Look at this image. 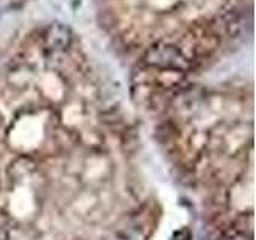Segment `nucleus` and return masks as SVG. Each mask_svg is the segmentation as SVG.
Listing matches in <instances>:
<instances>
[{"label":"nucleus","mask_w":256,"mask_h":240,"mask_svg":"<svg viewBox=\"0 0 256 240\" xmlns=\"http://www.w3.org/2000/svg\"><path fill=\"white\" fill-rule=\"evenodd\" d=\"M224 240H248V238L244 236H230L229 238H224Z\"/></svg>","instance_id":"7ed1b4c3"},{"label":"nucleus","mask_w":256,"mask_h":240,"mask_svg":"<svg viewBox=\"0 0 256 240\" xmlns=\"http://www.w3.org/2000/svg\"><path fill=\"white\" fill-rule=\"evenodd\" d=\"M142 62L158 70L182 72L190 68V61L184 56L178 46L170 44H156L142 56Z\"/></svg>","instance_id":"f257e3e1"},{"label":"nucleus","mask_w":256,"mask_h":240,"mask_svg":"<svg viewBox=\"0 0 256 240\" xmlns=\"http://www.w3.org/2000/svg\"><path fill=\"white\" fill-rule=\"evenodd\" d=\"M72 40V32L64 24H53L45 32V44L52 50H64Z\"/></svg>","instance_id":"f03ea898"}]
</instances>
